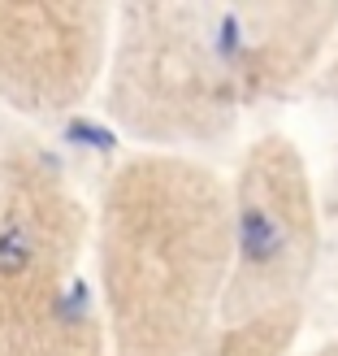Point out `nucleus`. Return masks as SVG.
<instances>
[{
  "label": "nucleus",
  "mask_w": 338,
  "mask_h": 356,
  "mask_svg": "<svg viewBox=\"0 0 338 356\" xmlns=\"http://www.w3.org/2000/svg\"><path fill=\"white\" fill-rule=\"evenodd\" d=\"M312 356H338V343H334V348H321V352H312Z\"/></svg>",
  "instance_id": "9"
},
{
  "label": "nucleus",
  "mask_w": 338,
  "mask_h": 356,
  "mask_svg": "<svg viewBox=\"0 0 338 356\" xmlns=\"http://www.w3.org/2000/svg\"><path fill=\"white\" fill-rule=\"evenodd\" d=\"M113 356H208L230 274V187L178 152L117 165L96 218Z\"/></svg>",
  "instance_id": "2"
},
{
  "label": "nucleus",
  "mask_w": 338,
  "mask_h": 356,
  "mask_svg": "<svg viewBox=\"0 0 338 356\" xmlns=\"http://www.w3.org/2000/svg\"><path fill=\"white\" fill-rule=\"evenodd\" d=\"M316 265V204L299 156L282 135L247 148L230 183V274L221 330L273 313H299Z\"/></svg>",
  "instance_id": "4"
},
{
  "label": "nucleus",
  "mask_w": 338,
  "mask_h": 356,
  "mask_svg": "<svg viewBox=\"0 0 338 356\" xmlns=\"http://www.w3.org/2000/svg\"><path fill=\"white\" fill-rule=\"evenodd\" d=\"M13 144V131H9V118H5V109H0V152H5Z\"/></svg>",
  "instance_id": "7"
},
{
  "label": "nucleus",
  "mask_w": 338,
  "mask_h": 356,
  "mask_svg": "<svg viewBox=\"0 0 338 356\" xmlns=\"http://www.w3.org/2000/svg\"><path fill=\"white\" fill-rule=\"evenodd\" d=\"M109 13L87 5H0V104L26 118L65 113L96 87Z\"/></svg>",
  "instance_id": "5"
},
{
  "label": "nucleus",
  "mask_w": 338,
  "mask_h": 356,
  "mask_svg": "<svg viewBox=\"0 0 338 356\" xmlns=\"http://www.w3.org/2000/svg\"><path fill=\"white\" fill-rule=\"evenodd\" d=\"M334 26L338 9L326 5L121 9L109 113L156 148L217 144L312 74Z\"/></svg>",
  "instance_id": "1"
},
{
  "label": "nucleus",
  "mask_w": 338,
  "mask_h": 356,
  "mask_svg": "<svg viewBox=\"0 0 338 356\" xmlns=\"http://www.w3.org/2000/svg\"><path fill=\"white\" fill-rule=\"evenodd\" d=\"M299 334V313H273L243 326H226L208 356H287Z\"/></svg>",
  "instance_id": "6"
},
{
  "label": "nucleus",
  "mask_w": 338,
  "mask_h": 356,
  "mask_svg": "<svg viewBox=\"0 0 338 356\" xmlns=\"http://www.w3.org/2000/svg\"><path fill=\"white\" fill-rule=\"evenodd\" d=\"M326 92H334V96H338V61L326 70Z\"/></svg>",
  "instance_id": "8"
},
{
  "label": "nucleus",
  "mask_w": 338,
  "mask_h": 356,
  "mask_svg": "<svg viewBox=\"0 0 338 356\" xmlns=\"http://www.w3.org/2000/svg\"><path fill=\"white\" fill-rule=\"evenodd\" d=\"M83 200L31 139L0 152V356H104Z\"/></svg>",
  "instance_id": "3"
}]
</instances>
